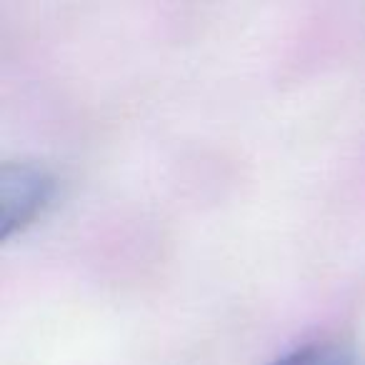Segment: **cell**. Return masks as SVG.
Listing matches in <instances>:
<instances>
[{"label": "cell", "mask_w": 365, "mask_h": 365, "mask_svg": "<svg viewBox=\"0 0 365 365\" xmlns=\"http://www.w3.org/2000/svg\"><path fill=\"white\" fill-rule=\"evenodd\" d=\"M56 195V178L36 163H3L0 168V235L11 238L31 228Z\"/></svg>", "instance_id": "obj_1"}, {"label": "cell", "mask_w": 365, "mask_h": 365, "mask_svg": "<svg viewBox=\"0 0 365 365\" xmlns=\"http://www.w3.org/2000/svg\"><path fill=\"white\" fill-rule=\"evenodd\" d=\"M270 365H355L353 353L338 343H313L283 355Z\"/></svg>", "instance_id": "obj_2"}]
</instances>
